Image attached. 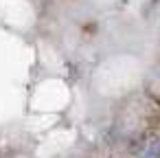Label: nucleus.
Returning a JSON list of instances; mask_svg holds the SVG:
<instances>
[]
</instances>
